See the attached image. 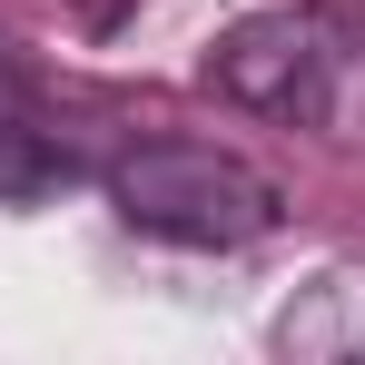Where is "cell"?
Segmentation results:
<instances>
[{
  "label": "cell",
  "mask_w": 365,
  "mask_h": 365,
  "mask_svg": "<svg viewBox=\"0 0 365 365\" xmlns=\"http://www.w3.org/2000/svg\"><path fill=\"white\" fill-rule=\"evenodd\" d=\"M207 89L247 119H287V128L365 148V10H346V0L247 10L207 50Z\"/></svg>",
  "instance_id": "obj_1"
},
{
  "label": "cell",
  "mask_w": 365,
  "mask_h": 365,
  "mask_svg": "<svg viewBox=\"0 0 365 365\" xmlns=\"http://www.w3.org/2000/svg\"><path fill=\"white\" fill-rule=\"evenodd\" d=\"M109 207H119V227H138L158 247H257L287 217L277 178L247 168L217 138H148V148H128L109 168Z\"/></svg>",
  "instance_id": "obj_2"
},
{
  "label": "cell",
  "mask_w": 365,
  "mask_h": 365,
  "mask_svg": "<svg viewBox=\"0 0 365 365\" xmlns=\"http://www.w3.org/2000/svg\"><path fill=\"white\" fill-rule=\"evenodd\" d=\"M267 346L287 365H336V356H365V267H326L306 277L297 297L277 306Z\"/></svg>",
  "instance_id": "obj_3"
},
{
  "label": "cell",
  "mask_w": 365,
  "mask_h": 365,
  "mask_svg": "<svg viewBox=\"0 0 365 365\" xmlns=\"http://www.w3.org/2000/svg\"><path fill=\"white\" fill-rule=\"evenodd\" d=\"M50 187H69V148L40 128V89H30V69L0 60V207L50 197Z\"/></svg>",
  "instance_id": "obj_4"
},
{
  "label": "cell",
  "mask_w": 365,
  "mask_h": 365,
  "mask_svg": "<svg viewBox=\"0 0 365 365\" xmlns=\"http://www.w3.org/2000/svg\"><path fill=\"white\" fill-rule=\"evenodd\" d=\"M69 20H79V30H99V40H109V30H119L128 10H138V0H60Z\"/></svg>",
  "instance_id": "obj_5"
}]
</instances>
